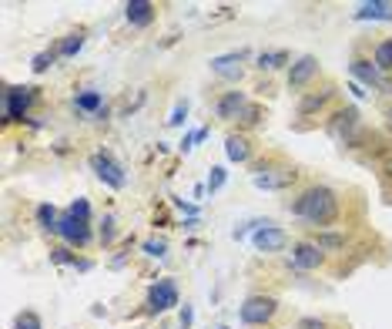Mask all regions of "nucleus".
Masks as SVG:
<instances>
[{
  "label": "nucleus",
  "mask_w": 392,
  "mask_h": 329,
  "mask_svg": "<svg viewBox=\"0 0 392 329\" xmlns=\"http://www.w3.org/2000/svg\"><path fill=\"white\" fill-rule=\"evenodd\" d=\"M191 319H195V309H191V306L185 303V309H181V316H178V323H181V329H191Z\"/></svg>",
  "instance_id": "nucleus-34"
},
{
  "label": "nucleus",
  "mask_w": 392,
  "mask_h": 329,
  "mask_svg": "<svg viewBox=\"0 0 392 329\" xmlns=\"http://www.w3.org/2000/svg\"><path fill=\"white\" fill-rule=\"evenodd\" d=\"M332 94H335L332 88H325L322 94H318V91H316V94H309V98H305V101L299 104V111H302V114H316V111H322V108H325V101H329Z\"/></svg>",
  "instance_id": "nucleus-20"
},
{
  "label": "nucleus",
  "mask_w": 392,
  "mask_h": 329,
  "mask_svg": "<svg viewBox=\"0 0 392 329\" xmlns=\"http://www.w3.org/2000/svg\"><path fill=\"white\" fill-rule=\"evenodd\" d=\"M114 232H117V228H114V216H104V222H101V242L104 245L114 239Z\"/></svg>",
  "instance_id": "nucleus-33"
},
{
  "label": "nucleus",
  "mask_w": 392,
  "mask_h": 329,
  "mask_svg": "<svg viewBox=\"0 0 392 329\" xmlns=\"http://www.w3.org/2000/svg\"><path fill=\"white\" fill-rule=\"evenodd\" d=\"M125 17L131 27H148L154 21V4L151 0H131V4H125Z\"/></svg>",
  "instance_id": "nucleus-15"
},
{
  "label": "nucleus",
  "mask_w": 392,
  "mask_h": 329,
  "mask_svg": "<svg viewBox=\"0 0 392 329\" xmlns=\"http://www.w3.org/2000/svg\"><path fill=\"white\" fill-rule=\"evenodd\" d=\"M225 182H228V168H225V164H215V168L208 172V182H204V189H208L212 195H215V191L221 189Z\"/></svg>",
  "instance_id": "nucleus-25"
},
{
  "label": "nucleus",
  "mask_w": 392,
  "mask_h": 329,
  "mask_svg": "<svg viewBox=\"0 0 392 329\" xmlns=\"http://www.w3.org/2000/svg\"><path fill=\"white\" fill-rule=\"evenodd\" d=\"M144 255H151V259H165V252H168V242L165 239H148L144 245Z\"/></svg>",
  "instance_id": "nucleus-27"
},
{
  "label": "nucleus",
  "mask_w": 392,
  "mask_h": 329,
  "mask_svg": "<svg viewBox=\"0 0 392 329\" xmlns=\"http://www.w3.org/2000/svg\"><path fill=\"white\" fill-rule=\"evenodd\" d=\"M299 329H325V323H322V319H302Z\"/></svg>",
  "instance_id": "nucleus-36"
},
{
  "label": "nucleus",
  "mask_w": 392,
  "mask_h": 329,
  "mask_svg": "<svg viewBox=\"0 0 392 329\" xmlns=\"http://www.w3.org/2000/svg\"><path fill=\"white\" fill-rule=\"evenodd\" d=\"M349 71H352V77L359 81V84H366V88L392 91V81H389V77H382V71L372 61H362V57H355V61L349 64Z\"/></svg>",
  "instance_id": "nucleus-8"
},
{
  "label": "nucleus",
  "mask_w": 392,
  "mask_h": 329,
  "mask_svg": "<svg viewBox=\"0 0 392 329\" xmlns=\"http://www.w3.org/2000/svg\"><path fill=\"white\" fill-rule=\"evenodd\" d=\"M221 329H228V326H221Z\"/></svg>",
  "instance_id": "nucleus-42"
},
{
  "label": "nucleus",
  "mask_w": 392,
  "mask_h": 329,
  "mask_svg": "<svg viewBox=\"0 0 392 329\" xmlns=\"http://www.w3.org/2000/svg\"><path fill=\"white\" fill-rule=\"evenodd\" d=\"M252 245L258 249V252H282V249L289 245V232L279 228L275 222H268V225H262L252 235Z\"/></svg>",
  "instance_id": "nucleus-7"
},
{
  "label": "nucleus",
  "mask_w": 392,
  "mask_h": 329,
  "mask_svg": "<svg viewBox=\"0 0 392 329\" xmlns=\"http://www.w3.org/2000/svg\"><path fill=\"white\" fill-rule=\"evenodd\" d=\"M178 306V282L175 279H158L148 289V313H168Z\"/></svg>",
  "instance_id": "nucleus-5"
},
{
  "label": "nucleus",
  "mask_w": 392,
  "mask_h": 329,
  "mask_svg": "<svg viewBox=\"0 0 392 329\" xmlns=\"http://www.w3.org/2000/svg\"><path fill=\"white\" fill-rule=\"evenodd\" d=\"M325 262V252L318 249L316 242H295L292 245V266L299 269H318Z\"/></svg>",
  "instance_id": "nucleus-12"
},
{
  "label": "nucleus",
  "mask_w": 392,
  "mask_h": 329,
  "mask_svg": "<svg viewBox=\"0 0 392 329\" xmlns=\"http://www.w3.org/2000/svg\"><path fill=\"white\" fill-rule=\"evenodd\" d=\"M316 245L322 252H325V249H345V235H342V232H318Z\"/></svg>",
  "instance_id": "nucleus-24"
},
{
  "label": "nucleus",
  "mask_w": 392,
  "mask_h": 329,
  "mask_svg": "<svg viewBox=\"0 0 392 329\" xmlns=\"http://www.w3.org/2000/svg\"><path fill=\"white\" fill-rule=\"evenodd\" d=\"M13 329H40V316L38 313H30V309H24L21 316L13 319Z\"/></svg>",
  "instance_id": "nucleus-26"
},
{
  "label": "nucleus",
  "mask_w": 392,
  "mask_h": 329,
  "mask_svg": "<svg viewBox=\"0 0 392 329\" xmlns=\"http://www.w3.org/2000/svg\"><path fill=\"white\" fill-rule=\"evenodd\" d=\"M74 104H77V111H88V114H98L101 108H108V104H104V98H101V91H94V88L81 91V94L74 98Z\"/></svg>",
  "instance_id": "nucleus-18"
},
{
  "label": "nucleus",
  "mask_w": 392,
  "mask_h": 329,
  "mask_svg": "<svg viewBox=\"0 0 392 329\" xmlns=\"http://www.w3.org/2000/svg\"><path fill=\"white\" fill-rule=\"evenodd\" d=\"M386 175H389V178H392V152H389V155H386Z\"/></svg>",
  "instance_id": "nucleus-40"
},
{
  "label": "nucleus",
  "mask_w": 392,
  "mask_h": 329,
  "mask_svg": "<svg viewBox=\"0 0 392 329\" xmlns=\"http://www.w3.org/2000/svg\"><path fill=\"white\" fill-rule=\"evenodd\" d=\"M316 74H318V61L312 54H302V57L289 67V88H305Z\"/></svg>",
  "instance_id": "nucleus-13"
},
{
  "label": "nucleus",
  "mask_w": 392,
  "mask_h": 329,
  "mask_svg": "<svg viewBox=\"0 0 392 329\" xmlns=\"http://www.w3.org/2000/svg\"><path fill=\"white\" fill-rule=\"evenodd\" d=\"M252 182H255V189L279 191V189H289L292 182H295V172H292V168H268V164H258Z\"/></svg>",
  "instance_id": "nucleus-6"
},
{
  "label": "nucleus",
  "mask_w": 392,
  "mask_h": 329,
  "mask_svg": "<svg viewBox=\"0 0 392 329\" xmlns=\"http://www.w3.org/2000/svg\"><path fill=\"white\" fill-rule=\"evenodd\" d=\"M67 212H71L74 218H81V222H91V205H88V199H74Z\"/></svg>",
  "instance_id": "nucleus-28"
},
{
  "label": "nucleus",
  "mask_w": 392,
  "mask_h": 329,
  "mask_svg": "<svg viewBox=\"0 0 392 329\" xmlns=\"http://www.w3.org/2000/svg\"><path fill=\"white\" fill-rule=\"evenodd\" d=\"M349 91H352V94H355V98H359V101L366 98V88H362V84H349Z\"/></svg>",
  "instance_id": "nucleus-38"
},
{
  "label": "nucleus",
  "mask_w": 392,
  "mask_h": 329,
  "mask_svg": "<svg viewBox=\"0 0 392 329\" xmlns=\"http://www.w3.org/2000/svg\"><path fill=\"white\" fill-rule=\"evenodd\" d=\"M372 54H376V67H379V71H392V38L379 40Z\"/></svg>",
  "instance_id": "nucleus-22"
},
{
  "label": "nucleus",
  "mask_w": 392,
  "mask_h": 329,
  "mask_svg": "<svg viewBox=\"0 0 392 329\" xmlns=\"http://www.w3.org/2000/svg\"><path fill=\"white\" fill-rule=\"evenodd\" d=\"M91 168H94V175L101 178L108 189H125V185H127L125 168L114 162L108 152H94V155H91Z\"/></svg>",
  "instance_id": "nucleus-4"
},
{
  "label": "nucleus",
  "mask_w": 392,
  "mask_h": 329,
  "mask_svg": "<svg viewBox=\"0 0 392 329\" xmlns=\"http://www.w3.org/2000/svg\"><path fill=\"white\" fill-rule=\"evenodd\" d=\"M245 108H248L245 91H225V94L215 101V114L221 118V121H235V118H241Z\"/></svg>",
  "instance_id": "nucleus-11"
},
{
  "label": "nucleus",
  "mask_w": 392,
  "mask_h": 329,
  "mask_svg": "<svg viewBox=\"0 0 392 329\" xmlns=\"http://www.w3.org/2000/svg\"><path fill=\"white\" fill-rule=\"evenodd\" d=\"M175 205H178V208H185V212H188L191 218H198V208H195L191 202H185V199H175Z\"/></svg>",
  "instance_id": "nucleus-35"
},
{
  "label": "nucleus",
  "mask_w": 392,
  "mask_h": 329,
  "mask_svg": "<svg viewBox=\"0 0 392 329\" xmlns=\"http://www.w3.org/2000/svg\"><path fill=\"white\" fill-rule=\"evenodd\" d=\"M38 222L44 228H47V232H57V225H61V216H57V208H54V205H38Z\"/></svg>",
  "instance_id": "nucleus-21"
},
{
  "label": "nucleus",
  "mask_w": 392,
  "mask_h": 329,
  "mask_svg": "<svg viewBox=\"0 0 392 329\" xmlns=\"http://www.w3.org/2000/svg\"><path fill=\"white\" fill-rule=\"evenodd\" d=\"M54 57H57L54 51H40L38 57H34V64H30V67H34V74H44V71L54 64Z\"/></svg>",
  "instance_id": "nucleus-29"
},
{
  "label": "nucleus",
  "mask_w": 392,
  "mask_h": 329,
  "mask_svg": "<svg viewBox=\"0 0 392 329\" xmlns=\"http://www.w3.org/2000/svg\"><path fill=\"white\" fill-rule=\"evenodd\" d=\"M386 118H389V128H392V104H389V111H386Z\"/></svg>",
  "instance_id": "nucleus-41"
},
{
  "label": "nucleus",
  "mask_w": 392,
  "mask_h": 329,
  "mask_svg": "<svg viewBox=\"0 0 392 329\" xmlns=\"http://www.w3.org/2000/svg\"><path fill=\"white\" fill-rule=\"evenodd\" d=\"M81 48H84V34L77 30V34H67V38L57 44V54H61V57H74Z\"/></svg>",
  "instance_id": "nucleus-23"
},
{
  "label": "nucleus",
  "mask_w": 392,
  "mask_h": 329,
  "mask_svg": "<svg viewBox=\"0 0 392 329\" xmlns=\"http://www.w3.org/2000/svg\"><path fill=\"white\" fill-rule=\"evenodd\" d=\"M238 121H245V125H258V121H262V108L248 104V108H245V114H241Z\"/></svg>",
  "instance_id": "nucleus-32"
},
{
  "label": "nucleus",
  "mask_w": 392,
  "mask_h": 329,
  "mask_svg": "<svg viewBox=\"0 0 392 329\" xmlns=\"http://www.w3.org/2000/svg\"><path fill=\"white\" fill-rule=\"evenodd\" d=\"M292 216H299L302 222L309 225H332L335 218H339V199H335V191L325 189V185H312V189H305L295 202H292Z\"/></svg>",
  "instance_id": "nucleus-1"
},
{
  "label": "nucleus",
  "mask_w": 392,
  "mask_h": 329,
  "mask_svg": "<svg viewBox=\"0 0 392 329\" xmlns=\"http://www.w3.org/2000/svg\"><path fill=\"white\" fill-rule=\"evenodd\" d=\"M185 118H188V101H178V104H175V111H171V118H168V125L178 128L181 121H185Z\"/></svg>",
  "instance_id": "nucleus-30"
},
{
  "label": "nucleus",
  "mask_w": 392,
  "mask_h": 329,
  "mask_svg": "<svg viewBox=\"0 0 392 329\" xmlns=\"http://www.w3.org/2000/svg\"><path fill=\"white\" fill-rule=\"evenodd\" d=\"M57 235H61L67 245H88L91 242V225L88 222H81V218H74L71 212H64L61 225H57Z\"/></svg>",
  "instance_id": "nucleus-10"
},
{
  "label": "nucleus",
  "mask_w": 392,
  "mask_h": 329,
  "mask_svg": "<svg viewBox=\"0 0 392 329\" xmlns=\"http://www.w3.org/2000/svg\"><path fill=\"white\" fill-rule=\"evenodd\" d=\"M225 155L228 162H248L252 158V145H248V138L245 135H228L225 138Z\"/></svg>",
  "instance_id": "nucleus-17"
},
{
  "label": "nucleus",
  "mask_w": 392,
  "mask_h": 329,
  "mask_svg": "<svg viewBox=\"0 0 392 329\" xmlns=\"http://www.w3.org/2000/svg\"><path fill=\"white\" fill-rule=\"evenodd\" d=\"M355 21H392L389 0H366L355 7Z\"/></svg>",
  "instance_id": "nucleus-16"
},
{
  "label": "nucleus",
  "mask_w": 392,
  "mask_h": 329,
  "mask_svg": "<svg viewBox=\"0 0 392 329\" xmlns=\"http://www.w3.org/2000/svg\"><path fill=\"white\" fill-rule=\"evenodd\" d=\"M74 269H81V272H88V269H91V262H88V259H77V262H74Z\"/></svg>",
  "instance_id": "nucleus-39"
},
{
  "label": "nucleus",
  "mask_w": 392,
  "mask_h": 329,
  "mask_svg": "<svg viewBox=\"0 0 392 329\" xmlns=\"http://www.w3.org/2000/svg\"><path fill=\"white\" fill-rule=\"evenodd\" d=\"M178 148H181V152H191V148H195V135H185V138H181V145H178Z\"/></svg>",
  "instance_id": "nucleus-37"
},
{
  "label": "nucleus",
  "mask_w": 392,
  "mask_h": 329,
  "mask_svg": "<svg viewBox=\"0 0 392 329\" xmlns=\"http://www.w3.org/2000/svg\"><path fill=\"white\" fill-rule=\"evenodd\" d=\"M38 98V88H7L4 91V125H11V121H24L27 111H30V104Z\"/></svg>",
  "instance_id": "nucleus-3"
},
{
  "label": "nucleus",
  "mask_w": 392,
  "mask_h": 329,
  "mask_svg": "<svg viewBox=\"0 0 392 329\" xmlns=\"http://www.w3.org/2000/svg\"><path fill=\"white\" fill-rule=\"evenodd\" d=\"M329 131H332V138L352 145L355 131H359V108H342V111H335V118L329 121Z\"/></svg>",
  "instance_id": "nucleus-9"
},
{
  "label": "nucleus",
  "mask_w": 392,
  "mask_h": 329,
  "mask_svg": "<svg viewBox=\"0 0 392 329\" xmlns=\"http://www.w3.org/2000/svg\"><path fill=\"white\" fill-rule=\"evenodd\" d=\"M255 64H258L262 71H275L282 64H289V51H262L255 57Z\"/></svg>",
  "instance_id": "nucleus-19"
},
{
  "label": "nucleus",
  "mask_w": 392,
  "mask_h": 329,
  "mask_svg": "<svg viewBox=\"0 0 392 329\" xmlns=\"http://www.w3.org/2000/svg\"><path fill=\"white\" fill-rule=\"evenodd\" d=\"M245 57H248L245 51L218 54V57H212V71H215L218 77H228V81H235V77H241V61H245Z\"/></svg>",
  "instance_id": "nucleus-14"
},
{
  "label": "nucleus",
  "mask_w": 392,
  "mask_h": 329,
  "mask_svg": "<svg viewBox=\"0 0 392 329\" xmlns=\"http://www.w3.org/2000/svg\"><path fill=\"white\" fill-rule=\"evenodd\" d=\"M275 313H279V299L275 296H248L238 309V319L245 326H265Z\"/></svg>",
  "instance_id": "nucleus-2"
},
{
  "label": "nucleus",
  "mask_w": 392,
  "mask_h": 329,
  "mask_svg": "<svg viewBox=\"0 0 392 329\" xmlns=\"http://www.w3.org/2000/svg\"><path fill=\"white\" fill-rule=\"evenodd\" d=\"M51 262H57V266H74L77 255H71V252H67V249L61 245V249H54V252H51Z\"/></svg>",
  "instance_id": "nucleus-31"
}]
</instances>
